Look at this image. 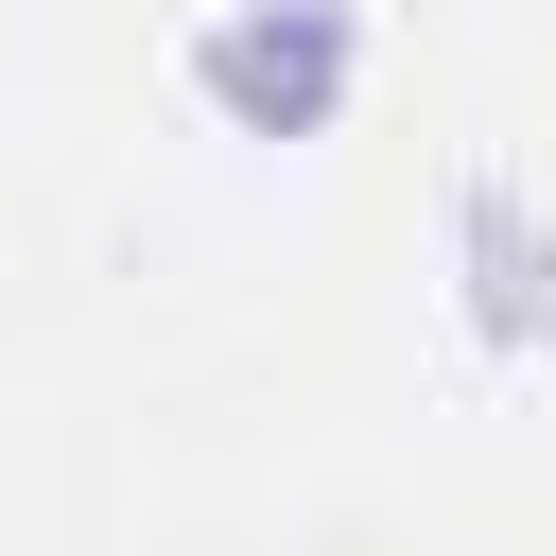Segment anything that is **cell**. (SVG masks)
Instances as JSON below:
<instances>
[{"label":"cell","instance_id":"obj_1","mask_svg":"<svg viewBox=\"0 0 556 556\" xmlns=\"http://www.w3.org/2000/svg\"><path fill=\"white\" fill-rule=\"evenodd\" d=\"M348 70H365V17H348V0H243V17L191 35V87H208L243 139H313V122L348 104Z\"/></svg>","mask_w":556,"mask_h":556}]
</instances>
